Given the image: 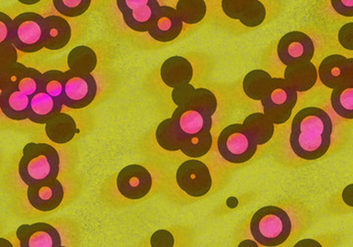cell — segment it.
<instances>
[{
	"mask_svg": "<svg viewBox=\"0 0 353 247\" xmlns=\"http://www.w3.org/2000/svg\"><path fill=\"white\" fill-rule=\"evenodd\" d=\"M172 119L183 136H192L212 128V118L188 106L176 107Z\"/></svg>",
	"mask_w": 353,
	"mask_h": 247,
	"instance_id": "cell-16",
	"label": "cell"
},
{
	"mask_svg": "<svg viewBox=\"0 0 353 247\" xmlns=\"http://www.w3.org/2000/svg\"><path fill=\"white\" fill-rule=\"evenodd\" d=\"M188 107L201 111L209 117H212L217 110L218 101L214 93L208 88H196Z\"/></svg>",
	"mask_w": 353,
	"mask_h": 247,
	"instance_id": "cell-31",
	"label": "cell"
},
{
	"mask_svg": "<svg viewBox=\"0 0 353 247\" xmlns=\"http://www.w3.org/2000/svg\"><path fill=\"white\" fill-rule=\"evenodd\" d=\"M43 74L37 69L25 67L18 79L17 90L28 97H32L39 92Z\"/></svg>",
	"mask_w": 353,
	"mask_h": 247,
	"instance_id": "cell-32",
	"label": "cell"
},
{
	"mask_svg": "<svg viewBox=\"0 0 353 247\" xmlns=\"http://www.w3.org/2000/svg\"><path fill=\"white\" fill-rule=\"evenodd\" d=\"M63 103L46 92H39L31 97L29 120L36 124H46L61 113Z\"/></svg>",
	"mask_w": 353,
	"mask_h": 247,
	"instance_id": "cell-21",
	"label": "cell"
},
{
	"mask_svg": "<svg viewBox=\"0 0 353 247\" xmlns=\"http://www.w3.org/2000/svg\"><path fill=\"white\" fill-rule=\"evenodd\" d=\"M31 97L18 90H3L0 93V107L7 118L14 121L29 119Z\"/></svg>",
	"mask_w": 353,
	"mask_h": 247,
	"instance_id": "cell-20",
	"label": "cell"
},
{
	"mask_svg": "<svg viewBox=\"0 0 353 247\" xmlns=\"http://www.w3.org/2000/svg\"><path fill=\"white\" fill-rule=\"evenodd\" d=\"M332 6L340 15L345 17H352L353 1L352 0H332Z\"/></svg>",
	"mask_w": 353,
	"mask_h": 247,
	"instance_id": "cell-40",
	"label": "cell"
},
{
	"mask_svg": "<svg viewBox=\"0 0 353 247\" xmlns=\"http://www.w3.org/2000/svg\"><path fill=\"white\" fill-rule=\"evenodd\" d=\"M332 107L339 116L353 118V85L343 86L333 90L331 95Z\"/></svg>",
	"mask_w": 353,
	"mask_h": 247,
	"instance_id": "cell-29",
	"label": "cell"
},
{
	"mask_svg": "<svg viewBox=\"0 0 353 247\" xmlns=\"http://www.w3.org/2000/svg\"><path fill=\"white\" fill-rule=\"evenodd\" d=\"M250 246V247H257V246H259V244H257L256 241H248H248L241 242V244H240V246Z\"/></svg>",
	"mask_w": 353,
	"mask_h": 247,
	"instance_id": "cell-42",
	"label": "cell"
},
{
	"mask_svg": "<svg viewBox=\"0 0 353 247\" xmlns=\"http://www.w3.org/2000/svg\"><path fill=\"white\" fill-rule=\"evenodd\" d=\"M21 247H59L61 237L54 227L46 223L20 226L16 232Z\"/></svg>",
	"mask_w": 353,
	"mask_h": 247,
	"instance_id": "cell-13",
	"label": "cell"
},
{
	"mask_svg": "<svg viewBox=\"0 0 353 247\" xmlns=\"http://www.w3.org/2000/svg\"><path fill=\"white\" fill-rule=\"evenodd\" d=\"M67 63L71 71L78 74L90 75L97 65V53L88 46H76L70 51Z\"/></svg>",
	"mask_w": 353,
	"mask_h": 247,
	"instance_id": "cell-24",
	"label": "cell"
},
{
	"mask_svg": "<svg viewBox=\"0 0 353 247\" xmlns=\"http://www.w3.org/2000/svg\"><path fill=\"white\" fill-rule=\"evenodd\" d=\"M18 170L20 178L28 186L57 179L60 171L59 155L50 144L30 142L23 149Z\"/></svg>",
	"mask_w": 353,
	"mask_h": 247,
	"instance_id": "cell-2",
	"label": "cell"
},
{
	"mask_svg": "<svg viewBox=\"0 0 353 247\" xmlns=\"http://www.w3.org/2000/svg\"><path fill=\"white\" fill-rule=\"evenodd\" d=\"M175 9L183 23L189 25L201 22L208 12V7L203 0H179Z\"/></svg>",
	"mask_w": 353,
	"mask_h": 247,
	"instance_id": "cell-28",
	"label": "cell"
},
{
	"mask_svg": "<svg viewBox=\"0 0 353 247\" xmlns=\"http://www.w3.org/2000/svg\"><path fill=\"white\" fill-rule=\"evenodd\" d=\"M266 18V8L259 0H248V6L241 14L240 21L245 27H259Z\"/></svg>",
	"mask_w": 353,
	"mask_h": 247,
	"instance_id": "cell-33",
	"label": "cell"
},
{
	"mask_svg": "<svg viewBox=\"0 0 353 247\" xmlns=\"http://www.w3.org/2000/svg\"><path fill=\"white\" fill-rule=\"evenodd\" d=\"M97 85L92 74L83 75L65 72L63 106L72 109H82L94 101Z\"/></svg>",
	"mask_w": 353,
	"mask_h": 247,
	"instance_id": "cell-8",
	"label": "cell"
},
{
	"mask_svg": "<svg viewBox=\"0 0 353 247\" xmlns=\"http://www.w3.org/2000/svg\"><path fill=\"white\" fill-rule=\"evenodd\" d=\"M28 200L37 210L50 212L62 204L64 188L57 179L28 186Z\"/></svg>",
	"mask_w": 353,
	"mask_h": 247,
	"instance_id": "cell-14",
	"label": "cell"
},
{
	"mask_svg": "<svg viewBox=\"0 0 353 247\" xmlns=\"http://www.w3.org/2000/svg\"><path fill=\"white\" fill-rule=\"evenodd\" d=\"M72 30L68 21L60 16L51 15L44 20V48L59 50L69 43Z\"/></svg>",
	"mask_w": 353,
	"mask_h": 247,
	"instance_id": "cell-18",
	"label": "cell"
},
{
	"mask_svg": "<svg viewBox=\"0 0 353 247\" xmlns=\"http://www.w3.org/2000/svg\"><path fill=\"white\" fill-rule=\"evenodd\" d=\"M264 114L274 125H282L289 121L296 106L297 92L285 79L273 78L270 90L260 100Z\"/></svg>",
	"mask_w": 353,
	"mask_h": 247,
	"instance_id": "cell-6",
	"label": "cell"
},
{
	"mask_svg": "<svg viewBox=\"0 0 353 247\" xmlns=\"http://www.w3.org/2000/svg\"><path fill=\"white\" fill-rule=\"evenodd\" d=\"M117 6L128 27L139 32H148L161 10L157 0H117Z\"/></svg>",
	"mask_w": 353,
	"mask_h": 247,
	"instance_id": "cell-9",
	"label": "cell"
},
{
	"mask_svg": "<svg viewBox=\"0 0 353 247\" xmlns=\"http://www.w3.org/2000/svg\"><path fill=\"white\" fill-rule=\"evenodd\" d=\"M212 144V135L210 130H206L192 136H185L181 151L189 157L199 158L208 155Z\"/></svg>",
	"mask_w": 353,
	"mask_h": 247,
	"instance_id": "cell-27",
	"label": "cell"
},
{
	"mask_svg": "<svg viewBox=\"0 0 353 247\" xmlns=\"http://www.w3.org/2000/svg\"><path fill=\"white\" fill-rule=\"evenodd\" d=\"M194 90H196V88L190 83L174 88L172 92V99H173L174 103L178 107L188 106Z\"/></svg>",
	"mask_w": 353,
	"mask_h": 247,
	"instance_id": "cell-35",
	"label": "cell"
},
{
	"mask_svg": "<svg viewBox=\"0 0 353 247\" xmlns=\"http://www.w3.org/2000/svg\"><path fill=\"white\" fill-rule=\"evenodd\" d=\"M46 136L51 141L64 144L71 141L78 134L75 120L68 114L60 113L46 124Z\"/></svg>",
	"mask_w": 353,
	"mask_h": 247,
	"instance_id": "cell-22",
	"label": "cell"
},
{
	"mask_svg": "<svg viewBox=\"0 0 353 247\" xmlns=\"http://www.w3.org/2000/svg\"><path fill=\"white\" fill-rule=\"evenodd\" d=\"M292 225L289 214L278 206H265L250 221L253 239L264 246H279L289 239Z\"/></svg>",
	"mask_w": 353,
	"mask_h": 247,
	"instance_id": "cell-3",
	"label": "cell"
},
{
	"mask_svg": "<svg viewBox=\"0 0 353 247\" xmlns=\"http://www.w3.org/2000/svg\"><path fill=\"white\" fill-rule=\"evenodd\" d=\"M150 244L153 247H172L175 244V239L169 230H159L152 235Z\"/></svg>",
	"mask_w": 353,
	"mask_h": 247,
	"instance_id": "cell-38",
	"label": "cell"
},
{
	"mask_svg": "<svg viewBox=\"0 0 353 247\" xmlns=\"http://www.w3.org/2000/svg\"><path fill=\"white\" fill-rule=\"evenodd\" d=\"M241 125L248 130L257 146H263L270 141L275 132L274 124L265 116L264 113L250 114Z\"/></svg>",
	"mask_w": 353,
	"mask_h": 247,
	"instance_id": "cell-23",
	"label": "cell"
},
{
	"mask_svg": "<svg viewBox=\"0 0 353 247\" xmlns=\"http://www.w3.org/2000/svg\"><path fill=\"white\" fill-rule=\"evenodd\" d=\"M318 75L323 85L332 90L353 85V59L340 55H330L320 64Z\"/></svg>",
	"mask_w": 353,
	"mask_h": 247,
	"instance_id": "cell-12",
	"label": "cell"
},
{
	"mask_svg": "<svg viewBox=\"0 0 353 247\" xmlns=\"http://www.w3.org/2000/svg\"><path fill=\"white\" fill-rule=\"evenodd\" d=\"M92 0H53L55 9L67 17H79L87 12Z\"/></svg>",
	"mask_w": 353,
	"mask_h": 247,
	"instance_id": "cell-34",
	"label": "cell"
},
{
	"mask_svg": "<svg viewBox=\"0 0 353 247\" xmlns=\"http://www.w3.org/2000/svg\"><path fill=\"white\" fill-rule=\"evenodd\" d=\"M118 190L128 199H141L152 188V177L141 165L132 164L123 168L117 177Z\"/></svg>",
	"mask_w": 353,
	"mask_h": 247,
	"instance_id": "cell-10",
	"label": "cell"
},
{
	"mask_svg": "<svg viewBox=\"0 0 353 247\" xmlns=\"http://www.w3.org/2000/svg\"><path fill=\"white\" fill-rule=\"evenodd\" d=\"M339 41L345 50H353V23H347L339 32Z\"/></svg>",
	"mask_w": 353,
	"mask_h": 247,
	"instance_id": "cell-39",
	"label": "cell"
},
{
	"mask_svg": "<svg viewBox=\"0 0 353 247\" xmlns=\"http://www.w3.org/2000/svg\"><path fill=\"white\" fill-rule=\"evenodd\" d=\"M321 246V244H320L319 242L314 241V239H303V241L297 242L296 246Z\"/></svg>",
	"mask_w": 353,
	"mask_h": 247,
	"instance_id": "cell-41",
	"label": "cell"
},
{
	"mask_svg": "<svg viewBox=\"0 0 353 247\" xmlns=\"http://www.w3.org/2000/svg\"><path fill=\"white\" fill-rule=\"evenodd\" d=\"M183 21L175 8L171 6H161V10L155 19L154 23L148 30V34L160 43L173 41L183 31Z\"/></svg>",
	"mask_w": 353,
	"mask_h": 247,
	"instance_id": "cell-15",
	"label": "cell"
},
{
	"mask_svg": "<svg viewBox=\"0 0 353 247\" xmlns=\"http://www.w3.org/2000/svg\"><path fill=\"white\" fill-rule=\"evenodd\" d=\"M248 3V0H223L222 8L228 17L240 20Z\"/></svg>",
	"mask_w": 353,
	"mask_h": 247,
	"instance_id": "cell-36",
	"label": "cell"
},
{
	"mask_svg": "<svg viewBox=\"0 0 353 247\" xmlns=\"http://www.w3.org/2000/svg\"><path fill=\"white\" fill-rule=\"evenodd\" d=\"M64 86L65 72L50 70L43 74L39 92L48 93L63 103Z\"/></svg>",
	"mask_w": 353,
	"mask_h": 247,
	"instance_id": "cell-30",
	"label": "cell"
},
{
	"mask_svg": "<svg viewBox=\"0 0 353 247\" xmlns=\"http://www.w3.org/2000/svg\"><path fill=\"white\" fill-rule=\"evenodd\" d=\"M176 184L187 195L201 197L210 192L212 178L208 167L199 160L185 161L176 170Z\"/></svg>",
	"mask_w": 353,
	"mask_h": 247,
	"instance_id": "cell-7",
	"label": "cell"
},
{
	"mask_svg": "<svg viewBox=\"0 0 353 247\" xmlns=\"http://www.w3.org/2000/svg\"><path fill=\"white\" fill-rule=\"evenodd\" d=\"M333 134V121L326 111L306 107L297 112L292 123L290 148L304 160H317L328 152Z\"/></svg>",
	"mask_w": 353,
	"mask_h": 247,
	"instance_id": "cell-1",
	"label": "cell"
},
{
	"mask_svg": "<svg viewBox=\"0 0 353 247\" xmlns=\"http://www.w3.org/2000/svg\"><path fill=\"white\" fill-rule=\"evenodd\" d=\"M257 144L241 124L228 126L218 137V150L225 160L233 164H243L252 159Z\"/></svg>",
	"mask_w": 353,
	"mask_h": 247,
	"instance_id": "cell-4",
	"label": "cell"
},
{
	"mask_svg": "<svg viewBox=\"0 0 353 247\" xmlns=\"http://www.w3.org/2000/svg\"><path fill=\"white\" fill-rule=\"evenodd\" d=\"M19 1L21 2V3H24V4H27V6H32V4H36V3H38L39 0L38 1H34V2H24V1H22V0H19Z\"/></svg>",
	"mask_w": 353,
	"mask_h": 247,
	"instance_id": "cell-43",
	"label": "cell"
},
{
	"mask_svg": "<svg viewBox=\"0 0 353 247\" xmlns=\"http://www.w3.org/2000/svg\"><path fill=\"white\" fill-rule=\"evenodd\" d=\"M284 79L296 92H307L314 87L318 72L311 61L292 63L285 68Z\"/></svg>",
	"mask_w": 353,
	"mask_h": 247,
	"instance_id": "cell-19",
	"label": "cell"
},
{
	"mask_svg": "<svg viewBox=\"0 0 353 247\" xmlns=\"http://www.w3.org/2000/svg\"><path fill=\"white\" fill-rule=\"evenodd\" d=\"M155 137L158 144L167 151H178L182 148L185 136L176 127L173 119L162 121L158 125Z\"/></svg>",
	"mask_w": 353,
	"mask_h": 247,
	"instance_id": "cell-26",
	"label": "cell"
},
{
	"mask_svg": "<svg viewBox=\"0 0 353 247\" xmlns=\"http://www.w3.org/2000/svg\"><path fill=\"white\" fill-rule=\"evenodd\" d=\"M277 52L279 59L285 66L296 62L311 61L315 52L314 43L303 32H290L279 41Z\"/></svg>",
	"mask_w": 353,
	"mask_h": 247,
	"instance_id": "cell-11",
	"label": "cell"
},
{
	"mask_svg": "<svg viewBox=\"0 0 353 247\" xmlns=\"http://www.w3.org/2000/svg\"><path fill=\"white\" fill-rule=\"evenodd\" d=\"M12 24V19L6 15V13H0V43H1V48L13 46L12 41H11Z\"/></svg>",
	"mask_w": 353,
	"mask_h": 247,
	"instance_id": "cell-37",
	"label": "cell"
},
{
	"mask_svg": "<svg viewBox=\"0 0 353 247\" xmlns=\"http://www.w3.org/2000/svg\"><path fill=\"white\" fill-rule=\"evenodd\" d=\"M160 75L165 85L175 88L190 83L194 77V68L185 57L172 56L162 64Z\"/></svg>",
	"mask_w": 353,
	"mask_h": 247,
	"instance_id": "cell-17",
	"label": "cell"
},
{
	"mask_svg": "<svg viewBox=\"0 0 353 247\" xmlns=\"http://www.w3.org/2000/svg\"><path fill=\"white\" fill-rule=\"evenodd\" d=\"M44 20L34 12L20 14L13 19L11 41L16 50L34 53L44 48Z\"/></svg>",
	"mask_w": 353,
	"mask_h": 247,
	"instance_id": "cell-5",
	"label": "cell"
},
{
	"mask_svg": "<svg viewBox=\"0 0 353 247\" xmlns=\"http://www.w3.org/2000/svg\"><path fill=\"white\" fill-rule=\"evenodd\" d=\"M271 75L264 70H253L248 73L243 79V92L250 99L261 100L270 90Z\"/></svg>",
	"mask_w": 353,
	"mask_h": 247,
	"instance_id": "cell-25",
	"label": "cell"
}]
</instances>
